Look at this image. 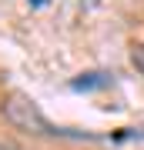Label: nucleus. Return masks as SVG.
Segmentation results:
<instances>
[{"label": "nucleus", "mask_w": 144, "mask_h": 150, "mask_svg": "<svg viewBox=\"0 0 144 150\" xmlns=\"http://www.w3.org/2000/svg\"><path fill=\"white\" fill-rule=\"evenodd\" d=\"M131 64L138 67V74H144V43H134L131 47Z\"/></svg>", "instance_id": "obj_3"}, {"label": "nucleus", "mask_w": 144, "mask_h": 150, "mask_svg": "<svg viewBox=\"0 0 144 150\" xmlns=\"http://www.w3.org/2000/svg\"><path fill=\"white\" fill-rule=\"evenodd\" d=\"M4 117L10 120L17 130H24V134H37V137L64 134L60 127H54V123L44 117V110H40L27 93H10V97H7V100H4Z\"/></svg>", "instance_id": "obj_1"}, {"label": "nucleus", "mask_w": 144, "mask_h": 150, "mask_svg": "<svg viewBox=\"0 0 144 150\" xmlns=\"http://www.w3.org/2000/svg\"><path fill=\"white\" fill-rule=\"evenodd\" d=\"M111 83V74H104V70H91V74H80L77 80H70L74 90H97V87H107Z\"/></svg>", "instance_id": "obj_2"}, {"label": "nucleus", "mask_w": 144, "mask_h": 150, "mask_svg": "<svg viewBox=\"0 0 144 150\" xmlns=\"http://www.w3.org/2000/svg\"><path fill=\"white\" fill-rule=\"evenodd\" d=\"M30 4H44V0H30Z\"/></svg>", "instance_id": "obj_4"}]
</instances>
